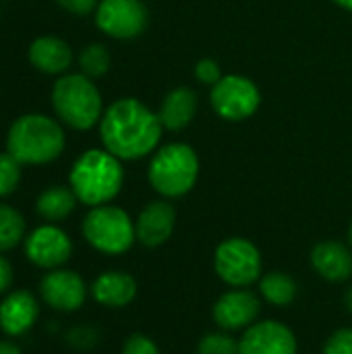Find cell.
Wrapping results in <instances>:
<instances>
[{
    "label": "cell",
    "instance_id": "1",
    "mask_svg": "<svg viewBox=\"0 0 352 354\" xmlns=\"http://www.w3.org/2000/svg\"><path fill=\"white\" fill-rule=\"evenodd\" d=\"M164 127L143 102L120 97L112 102L100 120L104 149L118 160H141L158 149Z\"/></svg>",
    "mask_w": 352,
    "mask_h": 354
},
{
    "label": "cell",
    "instance_id": "2",
    "mask_svg": "<svg viewBox=\"0 0 352 354\" xmlns=\"http://www.w3.org/2000/svg\"><path fill=\"white\" fill-rule=\"evenodd\" d=\"M68 187L89 207L110 203L122 189L124 170L120 160L106 149H89L77 158L68 174Z\"/></svg>",
    "mask_w": 352,
    "mask_h": 354
},
{
    "label": "cell",
    "instance_id": "3",
    "mask_svg": "<svg viewBox=\"0 0 352 354\" xmlns=\"http://www.w3.org/2000/svg\"><path fill=\"white\" fill-rule=\"evenodd\" d=\"M64 149V131L44 114L19 116L6 135V151L21 164L41 166L54 162Z\"/></svg>",
    "mask_w": 352,
    "mask_h": 354
},
{
    "label": "cell",
    "instance_id": "4",
    "mask_svg": "<svg viewBox=\"0 0 352 354\" xmlns=\"http://www.w3.org/2000/svg\"><path fill=\"white\" fill-rule=\"evenodd\" d=\"M52 106L56 116L77 131H89L104 116V104L93 79L83 73L60 77L52 87Z\"/></svg>",
    "mask_w": 352,
    "mask_h": 354
},
{
    "label": "cell",
    "instance_id": "5",
    "mask_svg": "<svg viewBox=\"0 0 352 354\" xmlns=\"http://www.w3.org/2000/svg\"><path fill=\"white\" fill-rule=\"evenodd\" d=\"M147 178L154 191L166 199L187 195L199 178V158L187 143H168L154 151Z\"/></svg>",
    "mask_w": 352,
    "mask_h": 354
},
{
    "label": "cell",
    "instance_id": "6",
    "mask_svg": "<svg viewBox=\"0 0 352 354\" xmlns=\"http://www.w3.org/2000/svg\"><path fill=\"white\" fill-rule=\"evenodd\" d=\"M85 241L104 255H122L137 241L135 222L116 205H98L87 212L81 224Z\"/></svg>",
    "mask_w": 352,
    "mask_h": 354
},
{
    "label": "cell",
    "instance_id": "7",
    "mask_svg": "<svg viewBox=\"0 0 352 354\" xmlns=\"http://www.w3.org/2000/svg\"><path fill=\"white\" fill-rule=\"evenodd\" d=\"M214 270L224 284L232 288H249L263 276V259L249 239L230 236L216 247Z\"/></svg>",
    "mask_w": 352,
    "mask_h": 354
},
{
    "label": "cell",
    "instance_id": "8",
    "mask_svg": "<svg viewBox=\"0 0 352 354\" xmlns=\"http://www.w3.org/2000/svg\"><path fill=\"white\" fill-rule=\"evenodd\" d=\"M210 104L220 118L228 122H241L257 112L261 104V91L249 77L224 75L212 87Z\"/></svg>",
    "mask_w": 352,
    "mask_h": 354
},
{
    "label": "cell",
    "instance_id": "9",
    "mask_svg": "<svg viewBox=\"0 0 352 354\" xmlns=\"http://www.w3.org/2000/svg\"><path fill=\"white\" fill-rule=\"evenodd\" d=\"M149 21L143 0H100L95 8V25L114 39L139 37Z\"/></svg>",
    "mask_w": 352,
    "mask_h": 354
},
{
    "label": "cell",
    "instance_id": "10",
    "mask_svg": "<svg viewBox=\"0 0 352 354\" xmlns=\"http://www.w3.org/2000/svg\"><path fill=\"white\" fill-rule=\"evenodd\" d=\"M27 259L41 270H58L73 255L71 236L54 224H46L29 232L25 239Z\"/></svg>",
    "mask_w": 352,
    "mask_h": 354
},
{
    "label": "cell",
    "instance_id": "11",
    "mask_svg": "<svg viewBox=\"0 0 352 354\" xmlns=\"http://www.w3.org/2000/svg\"><path fill=\"white\" fill-rule=\"evenodd\" d=\"M297 351L295 332L276 319L255 322L239 340V354H297Z\"/></svg>",
    "mask_w": 352,
    "mask_h": 354
},
{
    "label": "cell",
    "instance_id": "12",
    "mask_svg": "<svg viewBox=\"0 0 352 354\" xmlns=\"http://www.w3.org/2000/svg\"><path fill=\"white\" fill-rule=\"evenodd\" d=\"M39 295L48 307L62 313L79 311L87 299V286L83 278L73 270H50L39 280Z\"/></svg>",
    "mask_w": 352,
    "mask_h": 354
},
{
    "label": "cell",
    "instance_id": "13",
    "mask_svg": "<svg viewBox=\"0 0 352 354\" xmlns=\"http://www.w3.org/2000/svg\"><path fill=\"white\" fill-rule=\"evenodd\" d=\"M261 313V299L247 288H232L224 292L212 309V317L220 330L239 332L257 322Z\"/></svg>",
    "mask_w": 352,
    "mask_h": 354
},
{
    "label": "cell",
    "instance_id": "14",
    "mask_svg": "<svg viewBox=\"0 0 352 354\" xmlns=\"http://www.w3.org/2000/svg\"><path fill=\"white\" fill-rule=\"evenodd\" d=\"M174 226H176V212H174V207L168 201L158 199V201L147 203L141 209V214L137 216L135 234H137V241L143 247L158 249L164 243H168V239L174 232Z\"/></svg>",
    "mask_w": 352,
    "mask_h": 354
},
{
    "label": "cell",
    "instance_id": "15",
    "mask_svg": "<svg viewBox=\"0 0 352 354\" xmlns=\"http://www.w3.org/2000/svg\"><path fill=\"white\" fill-rule=\"evenodd\" d=\"M39 317V303L27 290H15L0 303V330L8 338L27 334Z\"/></svg>",
    "mask_w": 352,
    "mask_h": 354
},
{
    "label": "cell",
    "instance_id": "16",
    "mask_svg": "<svg viewBox=\"0 0 352 354\" xmlns=\"http://www.w3.org/2000/svg\"><path fill=\"white\" fill-rule=\"evenodd\" d=\"M311 266L328 282H346L352 276L351 247L338 241H322L311 249Z\"/></svg>",
    "mask_w": 352,
    "mask_h": 354
},
{
    "label": "cell",
    "instance_id": "17",
    "mask_svg": "<svg viewBox=\"0 0 352 354\" xmlns=\"http://www.w3.org/2000/svg\"><path fill=\"white\" fill-rule=\"evenodd\" d=\"M91 295L95 303L108 309H122L131 305L137 297V282L131 274L110 270L100 274L91 284Z\"/></svg>",
    "mask_w": 352,
    "mask_h": 354
},
{
    "label": "cell",
    "instance_id": "18",
    "mask_svg": "<svg viewBox=\"0 0 352 354\" xmlns=\"http://www.w3.org/2000/svg\"><path fill=\"white\" fill-rule=\"evenodd\" d=\"M199 108V97L191 87H176L168 91L160 104L158 118L164 127V131H183L187 129Z\"/></svg>",
    "mask_w": 352,
    "mask_h": 354
},
{
    "label": "cell",
    "instance_id": "19",
    "mask_svg": "<svg viewBox=\"0 0 352 354\" xmlns=\"http://www.w3.org/2000/svg\"><path fill=\"white\" fill-rule=\"evenodd\" d=\"M29 62L39 73L62 75L68 71L73 62V50L64 39L54 35H44L29 46Z\"/></svg>",
    "mask_w": 352,
    "mask_h": 354
},
{
    "label": "cell",
    "instance_id": "20",
    "mask_svg": "<svg viewBox=\"0 0 352 354\" xmlns=\"http://www.w3.org/2000/svg\"><path fill=\"white\" fill-rule=\"evenodd\" d=\"M77 201L79 199H77V195H75V191L71 187L56 185V187L46 189L37 197L35 209H37L39 218H44L48 222H62V220H66L73 214Z\"/></svg>",
    "mask_w": 352,
    "mask_h": 354
},
{
    "label": "cell",
    "instance_id": "21",
    "mask_svg": "<svg viewBox=\"0 0 352 354\" xmlns=\"http://www.w3.org/2000/svg\"><path fill=\"white\" fill-rule=\"evenodd\" d=\"M299 284L290 274L268 272L259 278V297L272 307H288L297 301Z\"/></svg>",
    "mask_w": 352,
    "mask_h": 354
},
{
    "label": "cell",
    "instance_id": "22",
    "mask_svg": "<svg viewBox=\"0 0 352 354\" xmlns=\"http://www.w3.org/2000/svg\"><path fill=\"white\" fill-rule=\"evenodd\" d=\"M21 241H25L23 216L15 207L0 203V253L15 249Z\"/></svg>",
    "mask_w": 352,
    "mask_h": 354
},
{
    "label": "cell",
    "instance_id": "23",
    "mask_svg": "<svg viewBox=\"0 0 352 354\" xmlns=\"http://www.w3.org/2000/svg\"><path fill=\"white\" fill-rule=\"evenodd\" d=\"M110 62H112V58L104 44H89L79 54V68L89 79H98V77L106 75L110 68Z\"/></svg>",
    "mask_w": 352,
    "mask_h": 354
},
{
    "label": "cell",
    "instance_id": "24",
    "mask_svg": "<svg viewBox=\"0 0 352 354\" xmlns=\"http://www.w3.org/2000/svg\"><path fill=\"white\" fill-rule=\"evenodd\" d=\"M197 354H239V340L226 330L210 332L199 340Z\"/></svg>",
    "mask_w": 352,
    "mask_h": 354
},
{
    "label": "cell",
    "instance_id": "25",
    "mask_svg": "<svg viewBox=\"0 0 352 354\" xmlns=\"http://www.w3.org/2000/svg\"><path fill=\"white\" fill-rule=\"evenodd\" d=\"M21 162L8 151L0 153V197H8L21 183Z\"/></svg>",
    "mask_w": 352,
    "mask_h": 354
},
{
    "label": "cell",
    "instance_id": "26",
    "mask_svg": "<svg viewBox=\"0 0 352 354\" xmlns=\"http://www.w3.org/2000/svg\"><path fill=\"white\" fill-rule=\"evenodd\" d=\"M324 354H352V328L336 330L326 340Z\"/></svg>",
    "mask_w": 352,
    "mask_h": 354
},
{
    "label": "cell",
    "instance_id": "27",
    "mask_svg": "<svg viewBox=\"0 0 352 354\" xmlns=\"http://www.w3.org/2000/svg\"><path fill=\"white\" fill-rule=\"evenodd\" d=\"M222 77H224V75H222V68H220V64H218L216 60H212V58H201V60H197V64H195V79H197L199 83L214 87Z\"/></svg>",
    "mask_w": 352,
    "mask_h": 354
},
{
    "label": "cell",
    "instance_id": "28",
    "mask_svg": "<svg viewBox=\"0 0 352 354\" xmlns=\"http://www.w3.org/2000/svg\"><path fill=\"white\" fill-rule=\"evenodd\" d=\"M122 354H160L158 344L145 334H131L122 346Z\"/></svg>",
    "mask_w": 352,
    "mask_h": 354
},
{
    "label": "cell",
    "instance_id": "29",
    "mask_svg": "<svg viewBox=\"0 0 352 354\" xmlns=\"http://www.w3.org/2000/svg\"><path fill=\"white\" fill-rule=\"evenodd\" d=\"M98 332L93 328H73L68 334H66V340L71 346L75 348H81V351H87V348H93L98 344Z\"/></svg>",
    "mask_w": 352,
    "mask_h": 354
},
{
    "label": "cell",
    "instance_id": "30",
    "mask_svg": "<svg viewBox=\"0 0 352 354\" xmlns=\"http://www.w3.org/2000/svg\"><path fill=\"white\" fill-rule=\"evenodd\" d=\"M66 12L77 15V17H85L89 12H95L100 0H56Z\"/></svg>",
    "mask_w": 352,
    "mask_h": 354
},
{
    "label": "cell",
    "instance_id": "31",
    "mask_svg": "<svg viewBox=\"0 0 352 354\" xmlns=\"http://www.w3.org/2000/svg\"><path fill=\"white\" fill-rule=\"evenodd\" d=\"M12 284V266L6 257L0 255V295H6Z\"/></svg>",
    "mask_w": 352,
    "mask_h": 354
},
{
    "label": "cell",
    "instance_id": "32",
    "mask_svg": "<svg viewBox=\"0 0 352 354\" xmlns=\"http://www.w3.org/2000/svg\"><path fill=\"white\" fill-rule=\"evenodd\" d=\"M0 354H21L19 346L10 340H0Z\"/></svg>",
    "mask_w": 352,
    "mask_h": 354
},
{
    "label": "cell",
    "instance_id": "33",
    "mask_svg": "<svg viewBox=\"0 0 352 354\" xmlns=\"http://www.w3.org/2000/svg\"><path fill=\"white\" fill-rule=\"evenodd\" d=\"M344 305H346L349 313H352V286L346 290V295H344Z\"/></svg>",
    "mask_w": 352,
    "mask_h": 354
},
{
    "label": "cell",
    "instance_id": "34",
    "mask_svg": "<svg viewBox=\"0 0 352 354\" xmlns=\"http://www.w3.org/2000/svg\"><path fill=\"white\" fill-rule=\"evenodd\" d=\"M338 6H342V8H346V10H352V0H334Z\"/></svg>",
    "mask_w": 352,
    "mask_h": 354
},
{
    "label": "cell",
    "instance_id": "35",
    "mask_svg": "<svg viewBox=\"0 0 352 354\" xmlns=\"http://www.w3.org/2000/svg\"><path fill=\"white\" fill-rule=\"evenodd\" d=\"M349 243H351V247H352V224H351V228H349Z\"/></svg>",
    "mask_w": 352,
    "mask_h": 354
}]
</instances>
